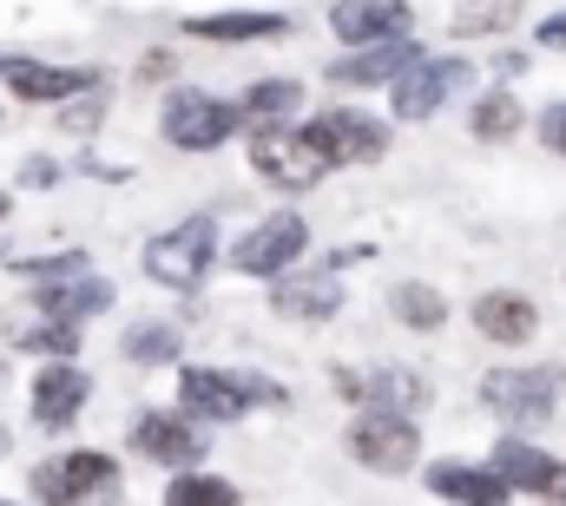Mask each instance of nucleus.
<instances>
[{"label": "nucleus", "mask_w": 566, "mask_h": 506, "mask_svg": "<svg viewBox=\"0 0 566 506\" xmlns=\"http://www.w3.org/2000/svg\"><path fill=\"white\" fill-rule=\"evenodd\" d=\"M165 500H171V506H238L244 494H238L231 481H218V474H198V467H171V487H165Z\"/></svg>", "instance_id": "28"}, {"label": "nucleus", "mask_w": 566, "mask_h": 506, "mask_svg": "<svg viewBox=\"0 0 566 506\" xmlns=\"http://www.w3.org/2000/svg\"><path fill=\"white\" fill-rule=\"evenodd\" d=\"M86 401H93V376L73 356H46L27 381V414H33L40 434H66L86 414Z\"/></svg>", "instance_id": "11"}, {"label": "nucleus", "mask_w": 566, "mask_h": 506, "mask_svg": "<svg viewBox=\"0 0 566 506\" xmlns=\"http://www.w3.org/2000/svg\"><path fill=\"white\" fill-rule=\"evenodd\" d=\"M541 138H547V151H554V158H566V106H554V113L541 119Z\"/></svg>", "instance_id": "30"}, {"label": "nucleus", "mask_w": 566, "mask_h": 506, "mask_svg": "<svg viewBox=\"0 0 566 506\" xmlns=\"http://www.w3.org/2000/svg\"><path fill=\"white\" fill-rule=\"evenodd\" d=\"M244 138H251V171L264 185H277V191H316L329 178V165L310 151V138L296 131V119L290 126H258V131H244Z\"/></svg>", "instance_id": "12"}, {"label": "nucleus", "mask_w": 566, "mask_h": 506, "mask_svg": "<svg viewBox=\"0 0 566 506\" xmlns=\"http://www.w3.org/2000/svg\"><path fill=\"white\" fill-rule=\"evenodd\" d=\"M336 388L349 394V401H376V408H402V414H428V401H434V381L416 376V369H402V362H376V369H343Z\"/></svg>", "instance_id": "15"}, {"label": "nucleus", "mask_w": 566, "mask_h": 506, "mask_svg": "<svg viewBox=\"0 0 566 506\" xmlns=\"http://www.w3.org/2000/svg\"><path fill=\"white\" fill-rule=\"evenodd\" d=\"M33 309L66 316V323H86V316L113 309V283L93 276V270H66V276H46V283L33 289Z\"/></svg>", "instance_id": "20"}, {"label": "nucleus", "mask_w": 566, "mask_h": 506, "mask_svg": "<svg viewBox=\"0 0 566 506\" xmlns=\"http://www.w3.org/2000/svg\"><path fill=\"white\" fill-rule=\"evenodd\" d=\"M296 131L310 138V151L329 171H343V165H382L389 158V126L376 113H363V106H323V113L296 119Z\"/></svg>", "instance_id": "4"}, {"label": "nucleus", "mask_w": 566, "mask_h": 506, "mask_svg": "<svg viewBox=\"0 0 566 506\" xmlns=\"http://www.w3.org/2000/svg\"><path fill=\"white\" fill-rule=\"evenodd\" d=\"M0 218H7V198H0Z\"/></svg>", "instance_id": "33"}, {"label": "nucleus", "mask_w": 566, "mask_h": 506, "mask_svg": "<svg viewBox=\"0 0 566 506\" xmlns=\"http://www.w3.org/2000/svg\"><path fill=\"white\" fill-rule=\"evenodd\" d=\"M329 33H336L343 46L402 40V33H416V7H409V0H336V7H329Z\"/></svg>", "instance_id": "17"}, {"label": "nucleus", "mask_w": 566, "mask_h": 506, "mask_svg": "<svg viewBox=\"0 0 566 506\" xmlns=\"http://www.w3.org/2000/svg\"><path fill=\"white\" fill-rule=\"evenodd\" d=\"M238 113H244V131L290 126V119L303 113V80H283V73H271V80H251V86L238 93Z\"/></svg>", "instance_id": "23"}, {"label": "nucleus", "mask_w": 566, "mask_h": 506, "mask_svg": "<svg viewBox=\"0 0 566 506\" xmlns=\"http://www.w3.org/2000/svg\"><path fill=\"white\" fill-rule=\"evenodd\" d=\"M541 46H554V53H566V13H554V20H541Z\"/></svg>", "instance_id": "31"}, {"label": "nucleus", "mask_w": 566, "mask_h": 506, "mask_svg": "<svg viewBox=\"0 0 566 506\" xmlns=\"http://www.w3.org/2000/svg\"><path fill=\"white\" fill-rule=\"evenodd\" d=\"M468 86H474V60H468V53H422V60L389 86V93H396L389 113H396L402 126H416V119H434L448 99H461Z\"/></svg>", "instance_id": "8"}, {"label": "nucleus", "mask_w": 566, "mask_h": 506, "mask_svg": "<svg viewBox=\"0 0 566 506\" xmlns=\"http://www.w3.org/2000/svg\"><path fill=\"white\" fill-rule=\"evenodd\" d=\"M119 356L133 369H171L178 362V323H133L126 342H119Z\"/></svg>", "instance_id": "27"}, {"label": "nucleus", "mask_w": 566, "mask_h": 506, "mask_svg": "<svg viewBox=\"0 0 566 506\" xmlns=\"http://www.w3.org/2000/svg\"><path fill=\"white\" fill-rule=\"evenodd\" d=\"M494 474H501L514 494L566 500V461L560 454H547V447H534V441H521V434H507V441L494 447Z\"/></svg>", "instance_id": "18"}, {"label": "nucleus", "mask_w": 566, "mask_h": 506, "mask_svg": "<svg viewBox=\"0 0 566 506\" xmlns=\"http://www.w3.org/2000/svg\"><path fill=\"white\" fill-rule=\"evenodd\" d=\"M211 263H218V218H205V211L145 244V276L165 289H198L211 276Z\"/></svg>", "instance_id": "7"}, {"label": "nucleus", "mask_w": 566, "mask_h": 506, "mask_svg": "<svg viewBox=\"0 0 566 506\" xmlns=\"http://www.w3.org/2000/svg\"><path fill=\"white\" fill-rule=\"evenodd\" d=\"M290 394H283L271 376H251V369H218V362H191V369H178V408L185 414H198L205 428H218V421H244V414H258V408H283Z\"/></svg>", "instance_id": "1"}, {"label": "nucleus", "mask_w": 566, "mask_h": 506, "mask_svg": "<svg viewBox=\"0 0 566 506\" xmlns=\"http://www.w3.org/2000/svg\"><path fill=\"white\" fill-rule=\"evenodd\" d=\"M7 454H13V428L0 421V461H7Z\"/></svg>", "instance_id": "32"}, {"label": "nucleus", "mask_w": 566, "mask_h": 506, "mask_svg": "<svg viewBox=\"0 0 566 506\" xmlns=\"http://www.w3.org/2000/svg\"><path fill=\"white\" fill-rule=\"evenodd\" d=\"M126 441L151 467H198L211 454V428L198 414H185V408H139Z\"/></svg>", "instance_id": "10"}, {"label": "nucleus", "mask_w": 566, "mask_h": 506, "mask_svg": "<svg viewBox=\"0 0 566 506\" xmlns=\"http://www.w3.org/2000/svg\"><path fill=\"white\" fill-rule=\"evenodd\" d=\"M422 53H416V40L402 33V40H369V46H349L343 60H329V86H396L409 66H416Z\"/></svg>", "instance_id": "16"}, {"label": "nucleus", "mask_w": 566, "mask_h": 506, "mask_svg": "<svg viewBox=\"0 0 566 506\" xmlns=\"http://www.w3.org/2000/svg\"><path fill=\"white\" fill-rule=\"evenodd\" d=\"M422 481H428V494H441V500H514V487L494 474V461H488V467H468V461H428Z\"/></svg>", "instance_id": "22"}, {"label": "nucleus", "mask_w": 566, "mask_h": 506, "mask_svg": "<svg viewBox=\"0 0 566 506\" xmlns=\"http://www.w3.org/2000/svg\"><path fill=\"white\" fill-rule=\"evenodd\" d=\"M126 487V474H119V461L106 454V447H66V454H46L33 474H27V494L33 500H113Z\"/></svg>", "instance_id": "5"}, {"label": "nucleus", "mask_w": 566, "mask_h": 506, "mask_svg": "<svg viewBox=\"0 0 566 506\" xmlns=\"http://www.w3.org/2000/svg\"><path fill=\"white\" fill-rule=\"evenodd\" d=\"M560 394L566 369H554V362H507V369L481 376V408L507 428H547L560 414Z\"/></svg>", "instance_id": "3"}, {"label": "nucleus", "mask_w": 566, "mask_h": 506, "mask_svg": "<svg viewBox=\"0 0 566 506\" xmlns=\"http://www.w3.org/2000/svg\"><path fill=\"white\" fill-rule=\"evenodd\" d=\"M468 323H474L494 349H527V342L541 336V303H534L527 289H481L474 309H468Z\"/></svg>", "instance_id": "14"}, {"label": "nucleus", "mask_w": 566, "mask_h": 506, "mask_svg": "<svg viewBox=\"0 0 566 506\" xmlns=\"http://www.w3.org/2000/svg\"><path fill=\"white\" fill-rule=\"evenodd\" d=\"M310 256V218L303 211H271V218H258L231 251H224V263L238 270V276H283L290 263H303Z\"/></svg>", "instance_id": "9"}, {"label": "nucleus", "mask_w": 566, "mask_h": 506, "mask_svg": "<svg viewBox=\"0 0 566 506\" xmlns=\"http://www.w3.org/2000/svg\"><path fill=\"white\" fill-rule=\"evenodd\" d=\"M0 73H7V93L27 106H60V99H80L99 86V73H86V66H40V60H7Z\"/></svg>", "instance_id": "19"}, {"label": "nucleus", "mask_w": 566, "mask_h": 506, "mask_svg": "<svg viewBox=\"0 0 566 506\" xmlns=\"http://www.w3.org/2000/svg\"><path fill=\"white\" fill-rule=\"evenodd\" d=\"M521 126H527V113L507 86H494L468 106V138H481V145H507V138H521Z\"/></svg>", "instance_id": "26"}, {"label": "nucleus", "mask_w": 566, "mask_h": 506, "mask_svg": "<svg viewBox=\"0 0 566 506\" xmlns=\"http://www.w3.org/2000/svg\"><path fill=\"white\" fill-rule=\"evenodd\" d=\"M158 131H165L171 151H218V145H231V138L244 131V113H238V99H218V93H191V86H178V93H165Z\"/></svg>", "instance_id": "6"}, {"label": "nucleus", "mask_w": 566, "mask_h": 506, "mask_svg": "<svg viewBox=\"0 0 566 506\" xmlns=\"http://www.w3.org/2000/svg\"><path fill=\"white\" fill-rule=\"evenodd\" d=\"M271 309H277L283 323H329L343 309L336 256L329 263H290L283 276H271Z\"/></svg>", "instance_id": "13"}, {"label": "nucleus", "mask_w": 566, "mask_h": 506, "mask_svg": "<svg viewBox=\"0 0 566 506\" xmlns=\"http://www.w3.org/2000/svg\"><path fill=\"white\" fill-rule=\"evenodd\" d=\"M185 33L205 46H251V40H283L290 20L283 13H191Z\"/></svg>", "instance_id": "21"}, {"label": "nucleus", "mask_w": 566, "mask_h": 506, "mask_svg": "<svg viewBox=\"0 0 566 506\" xmlns=\"http://www.w3.org/2000/svg\"><path fill=\"white\" fill-rule=\"evenodd\" d=\"M343 454L363 467V474H416L422 461V414H402V408H376V401H356L349 428H343Z\"/></svg>", "instance_id": "2"}, {"label": "nucleus", "mask_w": 566, "mask_h": 506, "mask_svg": "<svg viewBox=\"0 0 566 506\" xmlns=\"http://www.w3.org/2000/svg\"><path fill=\"white\" fill-rule=\"evenodd\" d=\"M521 13H527V0H454L448 33L454 40H494L507 27H521Z\"/></svg>", "instance_id": "25"}, {"label": "nucleus", "mask_w": 566, "mask_h": 506, "mask_svg": "<svg viewBox=\"0 0 566 506\" xmlns=\"http://www.w3.org/2000/svg\"><path fill=\"white\" fill-rule=\"evenodd\" d=\"M13 342H20V349H33V356H80V323H66V316H46V309H40V323L13 329Z\"/></svg>", "instance_id": "29"}, {"label": "nucleus", "mask_w": 566, "mask_h": 506, "mask_svg": "<svg viewBox=\"0 0 566 506\" xmlns=\"http://www.w3.org/2000/svg\"><path fill=\"white\" fill-rule=\"evenodd\" d=\"M389 316H396V329L441 336V329H448V296H441L434 283H396V289H389Z\"/></svg>", "instance_id": "24"}]
</instances>
